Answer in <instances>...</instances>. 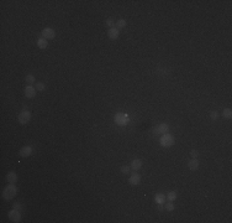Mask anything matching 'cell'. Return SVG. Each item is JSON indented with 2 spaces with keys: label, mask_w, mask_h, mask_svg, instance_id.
<instances>
[{
  "label": "cell",
  "mask_w": 232,
  "mask_h": 223,
  "mask_svg": "<svg viewBox=\"0 0 232 223\" xmlns=\"http://www.w3.org/2000/svg\"><path fill=\"white\" fill-rule=\"evenodd\" d=\"M37 46L40 47L41 50H45V49H47V46H48V42H47V40H46V38L41 37V38H38V40H37Z\"/></svg>",
  "instance_id": "15"
},
{
  "label": "cell",
  "mask_w": 232,
  "mask_h": 223,
  "mask_svg": "<svg viewBox=\"0 0 232 223\" xmlns=\"http://www.w3.org/2000/svg\"><path fill=\"white\" fill-rule=\"evenodd\" d=\"M31 154H32V148L31 146H24V148H21L20 151H19V155L22 156V157H27Z\"/></svg>",
  "instance_id": "10"
},
{
  "label": "cell",
  "mask_w": 232,
  "mask_h": 223,
  "mask_svg": "<svg viewBox=\"0 0 232 223\" xmlns=\"http://www.w3.org/2000/svg\"><path fill=\"white\" fill-rule=\"evenodd\" d=\"M188 167H189V170H191V171H196V170L199 169V161L196 159H193L191 161H189Z\"/></svg>",
  "instance_id": "14"
},
{
  "label": "cell",
  "mask_w": 232,
  "mask_h": 223,
  "mask_svg": "<svg viewBox=\"0 0 232 223\" xmlns=\"http://www.w3.org/2000/svg\"><path fill=\"white\" fill-rule=\"evenodd\" d=\"M106 25H107L110 29H111V27H115V26H114V21H112V20H107V21H106Z\"/></svg>",
  "instance_id": "26"
},
{
  "label": "cell",
  "mask_w": 232,
  "mask_h": 223,
  "mask_svg": "<svg viewBox=\"0 0 232 223\" xmlns=\"http://www.w3.org/2000/svg\"><path fill=\"white\" fill-rule=\"evenodd\" d=\"M158 209H159V211H162V209H163V206H162V204H159V206H158Z\"/></svg>",
  "instance_id": "28"
},
{
  "label": "cell",
  "mask_w": 232,
  "mask_h": 223,
  "mask_svg": "<svg viewBox=\"0 0 232 223\" xmlns=\"http://www.w3.org/2000/svg\"><path fill=\"white\" fill-rule=\"evenodd\" d=\"M7 217H9V220L12 221V222H15V223L21 221V215H20L19 209H15V208L7 213Z\"/></svg>",
  "instance_id": "5"
},
{
  "label": "cell",
  "mask_w": 232,
  "mask_h": 223,
  "mask_svg": "<svg viewBox=\"0 0 232 223\" xmlns=\"http://www.w3.org/2000/svg\"><path fill=\"white\" fill-rule=\"evenodd\" d=\"M16 195H17V187L15 186V183H9L3 191V198L5 201L14 200Z\"/></svg>",
  "instance_id": "1"
},
{
  "label": "cell",
  "mask_w": 232,
  "mask_h": 223,
  "mask_svg": "<svg viewBox=\"0 0 232 223\" xmlns=\"http://www.w3.org/2000/svg\"><path fill=\"white\" fill-rule=\"evenodd\" d=\"M190 155H191V157L193 159H196V157L199 156V152L196 151V150H191V152H190Z\"/></svg>",
  "instance_id": "25"
},
{
  "label": "cell",
  "mask_w": 232,
  "mask_h": 223,
  "mask_svg": "<svg viewBox=\"0 0 232 223\" xmlns=\"http://www.w3.org/2000/svg\"><path fill=\"white\" fill-rule=\"evenodd\" d=\"M36 91H37V89L33 88L32 86H27V87L25 88V95H26L27 98H33L35 95H36Z\"/></svg>",
  "instance_id": "11"
},
{
  "label": "cell",
  "mask_w": 232,
  "mask_h": 223,
  "mask_svg": "<svg viewBox=\"0 0 232 223\" xmlns=\"http://www.w3.org/2000/svg\"><path fill=\"white\" fill-rule=\"evenodd\" d=\"M42 37L46 38V40H52V38L56 37V31H54L53 29H51V27L43 29V31H42Z\"/></svg>",
  "instance_id": "6"
},
{
  "label": "cell",
  "mask_w": 232,
  "mask_h": 223,
  "mask_svg": "<svg viewBox=\"0 0 232 223\" xmlns=\"http://www.w3.org/2000/svg\"><path fill=\"white\" fill-rule=\"evenodd\" d=\"M174 141H176L174 137H173V135H170V134H168V133H165V134L162 135V138H161V140H159L161 145L164 146V148H170L174 144Z\"/></svg>",
  "instance_id": "2"
},
{
  "label": "cell",
  "mask_w": 232,
  "mask_h": 223,
  "mask_svg": "<svg viewBox=\"0 0 232 223\" xmlns=\"http://www.w3.org/2000/svg\"><path fill=\"white\" fill-rule=\"evenodd\" d=\"M168 129H169L168 124H159L154 130H153V133H154V135H161V134L163 135L168 132Z\"/></svg>",
  "instance_id": "7"
},
{
  "label": "cell",
  "mask_w": 232,
  "mask_h": 223,
  "mask_svg": "<svg viewBox=\"0 0 232 223\" xmlns=\"http://www.w3.org/2000/svg\"><path fill=\"white\" fill-rule=\"evenodd\" d=\"M124 27H126V21H125L124 19H120V20L116 23V29L120 30V29H124Z\"/></svg>",
  "instance_id": "19"
},
{
  "label": "cell",
  "mask_w": 232,
  "mask_h": 223,
  "mask_svg": "<svg viewBox=\"0 0 232 223\" xmlns=\"http://www.w3.org/2000/svg\"><path fill=\"white\" fill-rule=\"evenodd\" d=\"M222 115H224V118H226V119H231L232 118V110L230 108H226L224 113H222Z\"/></svg>",
  "instance_id": "18"
},
{
  "label": "cell",
  "mask_w": 232,
  "mask_h": 223,
  "mask_svg": "<svg viewBox=\"0 0 232 223\" xmlns=\"http://www.w3.org/2000/svg\"><path fill=\"white\" fill-rule=\"evenodd\" d=\"M131 169L133 170V171H138L139 169L142 167V161L139 160V159H135L132 163H131V166H130Z\"/></svg>",
  "instance_id": "13"
},
{
  "label": "cell",
  "mask_w": 232,
  "mask_h": 223,
  "mask_svg": "<svg viewBox=\"0 0 232 223\" xmlns=\"http://www.w3.org/2000/svg\"><path fill=\"white\" fill-rule=\"evenodd\" d=\"M14 208L15 209H19V211H20V209H21V204L20 203H14Z\"/></svg>",
  "instance_id": "27"
},
{
  "label": "cell",
  "mask_w": 232,
  "mask_h": 223,
  "mask_svg": "<svg viewBox=\"0 0 232 223\" xmlns=\"http://www.w3.org/2000/svg\"><path fill=\"white\" fill-rule=\"evenodd\" d=\"M17 120H19V123L21 125H25L27 124L30 120H31V113H30L29 110H22L19 114V117H17Z\"/></svg>",
  "instance_id": "3"
},
{
  "label": "cell",
  "mask_w": 232,
  "mask_h": 223,
  "mask_svg": "<svg viewBox=\"0 0 232 223\" xmlns=\"http://www.w3.org/2000/svg\"><path fill=\"white\" fill-rule=\"evenodd\" d=\"M36 89H37V91H40V92H42V91H45V89H46V86L43 84V83L38 82L37 84H36Z\"/></svg>",
  "instance_id": "21"
},
{
  "label": "cell",
  "mask_w": 232,
  "mask_h": 223,
  "mask_svg": "<svg viewBox=\"0 0 232 223\" xmlns=\"http://www.w3.org/2000/svg\"><path fill=\"white\" fill-rule=\"evenodd\" d=\"M139 182H141V176H139L138 174H132L130 176V178H129V183L130 185H132V186H137V185H139Z\"/></svg>",
  "instance_id": "8"
},
{
  "label": "cell",
  "mask_w": 232,
  "mask_h": 223,
  "mask_svg": "<svg viewBox=\"0 0 232 223\" xmlns=\"http://www.w3.org/2000/svg\"><path fill=\"white\" fill-rule=\"evenodd\" d=\"M115 123H116L117 125H120V126L127 125V123H129V117L126 115V114H124V113H119V114L115 115Z\"/></svg>",
  "instance_id": "4"
},
{
  "label": "cell",
  "mask_w": 232,
  "mask_h": 223,
  "mask_svg": "<svg viewBox=\"0 0 232 223\" xmlns=\"http://www.w3.org/2000/svg\"><path fill=\"white\" fill-rule=\"evenodd\" d=\"M167 198H168V201H174L177 198V193L176 192H169V193L167 195Z\"/></svg>",
  "instance_id": "20"
},
{
  "label": "cell",
  "mask_w": 232,
  "mask_h": 223,
  "mask_svg": "<svg viewBox=\"0 0 232 223\" xmlns=\"http://www.w3.org/2000/svg\"><path fill=\"white\" fill-rule=\"evenodd\" d=\"M154 201L158 204H163L164 202H165V196L163 195V193H157L156 196H154Z\"/></svg>",
  "instance_id": "16"
},
{
  "label": "cell",
  "mask_w": 232,
  "mask_h": 223,
  "mask_svg": "<svg viewBox=\"0 0 232 223\" xmlns=\"http://www.w3.org/2000/svg\"><path fill=\"white\" fill-rule=\"evenodd\" d=\"M119 35H120V32H119V30H117L116 27L109 29L107 36H109V38H110V40H117V38H119Z\"/></svg>",
  "instance_id": "9"
},
{
  "label": "cell",
  "mask_w": 232,
  "mask_h": 223,
  "mask_svg": "<svg viewBox=\"0 0 232 223\" xmlns=\"http://www.w3.org/2000/svg\"><path fill=\"white\" fill-rule=\"evenodd\" d=\"M121 172L124 174V175H127L130 172V167H129V166H122V167H121Z\"/></svg>",
  "instance_id": "23"
},
{
  "label": "cell",
  "mask_w": 232,
  "mask_h": 223,
  "mask_svg": "<svg viewBox=\"0 0 232 223\" xmlns=\"http://www.w3.org/2000/svg\"><path fill=\"white\" fill-rule=\"evenodd\" d=\"M210 117H211V119H212V120H216L217 118H218L217 112H211V114H210Z\"/></svg>",
  "instance_id": "24"
},
{
  "label": "cell",
  "mask_w": 232,
  "mask_h": 223,
  "mask_svg": "<svg viewBox=\"0 0 232 223\" xmlns=\"http://www.w3.org/2000/svg\"><path fill=\"white\" fill-rule=\"evenodd\" d=\"M165 209H167V211H173L174 209V204H173L172 201H169V202L165 204Z\"/></svg>",
  "instance_id": "22"
},
{
  "label": "cell",
  "mask_w": 232,
  "mask_h": 223,
  "mask_svg": "<svg viewBox=\"0 0 232 223\" xmlns=\"http://www.w3.org/2000/svg\"><path fill=\"white\" fill-rule=\"evenodd\" d=\"M25 81H26V83H27L29 86H31V84H33V83L36 82V80H35V77L32 76V74H27V76L25 77Z\"/></svg>",
  "instance_id": "17"
},
{
  "label": "cell",
  "mask_w": 232,
  "mask_h": 223,
  "mask_svg": "<svg viewBox=\"0 0 232 223\" xmlns=\"http://www.w3.org/2000/svg\"><path fill=\"white\" fill-rule=\"evenodd\" d=\"M5 180H6L9 183H15V182H17V174L14 172V171L9 172L6 176H5Z\"/></svg>",
  "instance_id": "12"
}]
</instances>
